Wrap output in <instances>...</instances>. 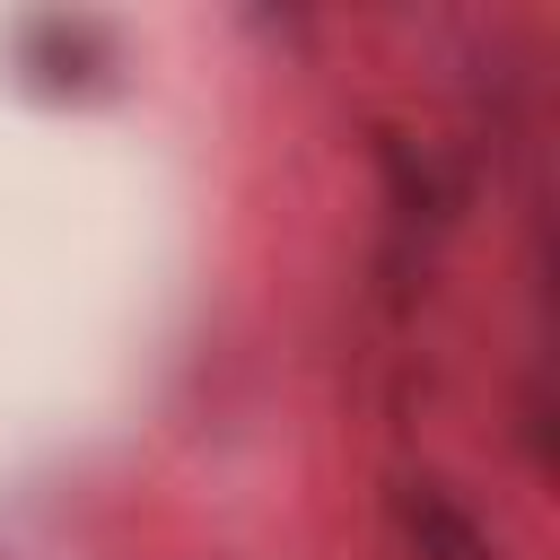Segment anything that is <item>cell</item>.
Instances as JSON below:
<instances>
[{"label": "cell", "instance_id": "1", "mask_svg": "<svg viewBox=\"0 0 560 560\" xmlns=\"http://www.w3.org/2000/svg\"><path fill=\"white\" fill-rule=\"evenodd\" d=\"M394 525H402L411 560H499L490 534H481L438 481H402V490H394Z\"/></svg>", "mask_w": 560, "mask_h": 560}]
</instances>
